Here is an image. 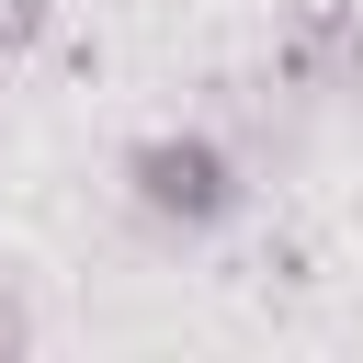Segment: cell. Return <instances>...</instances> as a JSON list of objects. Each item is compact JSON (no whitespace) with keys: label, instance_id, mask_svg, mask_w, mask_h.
<instances>
[{"label":"cell","instance_id":"cell-2","mask_svg":"<svg viewBox=\"0 0 363 363\" xmlns=\"http://www.w3.org/2000/svg\"><path fill=\"white\" fill-rule=\"evenodd\" d=\"M45 23H57V0H0V57L45 45Z\"/></svg>","mask_w":363,"mask_h":363},{"label":"cell","instance_id":"cell-3","mask_svg":"<svg viewBox=\"0 0 363 363\" xmlns=\"http://www.w3.org/2000/svg\"><path fill=\"white\" fill-rule=\"evenodd\" d=\"M11 340H34V318H23L11 295H0V352H11Z\"/></svg>","mask_w":363,"mask_h":363},{"label":"cell","instance_id":"cell-1","mask_svg":"<svg viewBox=\"0 0 363 363\" xmlns=\"http://www.w3.org/2000/svg\"><path fill=\"white\" fill-rule=\"evenodd\" d=\"M125 204H136L147 227H170V238H216V227L250 204V182H238V159H227L204 125H170V136H136V147H125Z\"/></svg>","mask_w":363,"mask_h":363}]
</instances>
